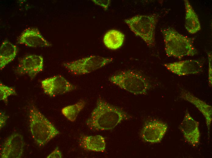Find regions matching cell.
<instances>
[{"label": "cell", "instance_id": "1", "mask_svg": "<svg viewBox=\"0 0 212 158\" xmlns=\"http://www.w3.org/2000/svg\"><path fill=\"white\" fill-rule=\"evenodd\" d=\"M129 118L128 114L122 109L99 98L86 123L92 130H109L115 128L122 121Z\"/></svg>", "mask_w": 212, "mask_h": 158}, {"label": "cell", "instance_id": "2", "mask_svg": "<svg viewBox=\"0 0 212 158\" xmlns=\"http://www.w3.org/2000/svg\"><path fill=\"white\" fill-rule=\"evenodd\" d=\"M161 31L168 57L181 59L185 56H193L197 54L191 38L180 34L172 28L164 29Z\"/></svg>", "mask_w": 212, "mask_h": 158}, {"label": "cell", "instance_id": "3", "mask_svg": "<svg viewBox=\"0 0 212 158\" xmlns=\"http://www.w3.org/2000/svg\"><path fill=\"white\" fill-rule=\"evenodd\" d=\"M29 113L31 133L34 141L38 146H44L60 133L35 106L31 105Z\"/></svg>", "mask_w": 212, "mask_h": 158}, {"label": "cell", "instance_id": "4", "mask_svg": "<svg viewBox=\"0 0 212 158\" xmlns=\"http://www.w3.org/2000/svg\"><path fill=\"white\" fill-rule=\"evenodd\" d=\"M109 81L119 88L136 95H145L151 85L140 73L132 70H124L111 76Z\"/></svg>", "mask_w": 212, "mask_h": 158}, {"label": "cell", "instance_id": "5", "mask_svg": "<svg viewBox=\"0 0 212 158\" xmlns=\"http://www.w3.org/2000/svg\"><path fill=\"white\" fill-rule=\"evenodd\" d=\"M159 15H138L124 20L131 30L140 38L149 47L155 44V30Z\"/></svg>", "mask_w": 212, "mask_h": 158}, {"label": "cell", "instance_id": "6", "mask_svg": "<svg viewBox=\"0 0 212 158\" xmlns=\"http://www.w3.org/2000/svg\"><path fill=\"white\" fill-rule=\"evenodd\" d=\"M113 60L112 58L92 55L64 62L62 65L72 74L80 75L93 72L111 63Z\"/></svg>", "mask_w": 212, "mask_h": 158}, {"label": "cell", "instance_id": "7", "mask_svg": "<svg viewBox=\"0 0 212 158\" xmlns=\"http://www.w3.org/2000/svg\"><path fill=\"white\" fill-rule=\"evenodd\" d=\"M44 92L50 97H55L72 91L76 88L63 76L58 75L45 79L41 81Z\"/></svg>", "mask_w": 212, "mask_h": 158}, {"label": "cell", "instance_id": "8", "mask_svg": "<svg viewBox=\"0 0 212 158\" xmlns=\"http://www.w3.org/2000/svg\"><path fill=\"white\" fill-rule=\"evenodd\" d=\"M43 67L44 60L42 56L29 55L20 60L15 72L19 74H26L33 78L43 70Z\"/></svg>", "mask_w": 212, "mask_h": 158}, {"label": "cell", "instance_id": "9", "mask_svg": "<svg viewBox=\"0 0 212 158\" xmlns=\"http://www.w3.org/2000/svg\"><path fill=\"white\" fill-rule=\"evenodd\" d=\"M199 125V122L195 120L189 112L186 111L179 128L186 141L193 147L197 146L200 143Z\"/></svg>", "mask_w": 212, "mask_h": 158}, {"label": "cell", "instance_id": "10", "mask_svg": "<svg viewBox=\"0 0 212 158\" xmlns=\"http://www.w3.org/2000/svg\"><path fill=\"white\" fill-rule=\"evenodd\" d=\"M168 128L167 124L160 121L154 120L145 124L140 135L145 142L151 143L160 142L165 135Z\"/></svg>", "mask_w": 212, "mask_h": 158}, {"label": "cell", "instance_id": "11", "mask_svg": "<svg viewBox=\"0 0 212 158\" xmlns=\"http://www.w3.org/2000/svg\"><path fill=\"white\" fill-rule=\"evenodd\" d=\"M24 141L21 134L14 133L5 141L0 152L1 158H20L23 153Z\"/></svg>", "mask_w": 212, "mask_h": 158}, {"label": "cell", "instance_id": "12", "mask_svg": "<svg viewBox=\"0 0 212 158\" xmlns=\"http://www.w3.org/2000/svg\"><path fill=\"white\" fill-rule=\"evenodd\" d=\"M166 69L179 76L196 74L202 71L203 63L199 60H188L164 64Z\"/></svg>", "mask_w": 212, "mask_h": 158}, {"label": "cell", "instance_id": "13", "mask_svg": "<svg viewBox=\"0 0 212 158\" xmlns=\"http://www.w3.org/2000/svg\"><path fill=\"white\" fill-rule=\"evenodd\" d=\"M17 43L30 47H46L51 44L42 36L37 28H28L21 34L17 40Z\"/></svg>", "mask_w": 212, "mask_h": 158}, {"label": "cell", "instance_id": "14", "mask_svg": "<svg viewBox=\"0 0 212 158\" xmlns=\"http://www.w3.org/2000/svg\"><path fill=\"white\" fill-rule=\"evenodd\" d=\"M180 97L193 105L203 115L205 119L208 132L209 133L212 120V106L184 89L181 91Z\"/></svg>", "mask_w": 212, "mask_h": 158}, {"label": "cell", "instance_id": "15", "mask_svg": "<svg viewBox=\"0 0 212 158\" xmlns=\"http://www.w3.org/2000/svg\"><path fill=\"white\" fill-rule=\"evenodd\" d=\"M79 145L85 150L96 152H103L106 148L105 139L100 135L82 136L80 139Z\"/></svg>", "mask_w": 212, "mask_h": 158}, {"label": "cell", "instance_id": "16", "mask_svg": "<svg viewBox=\"0 0 212 158\" xmlns=\"http://www.w3.org/2000/svg\"><path fill=\"white\" fill-rule=\"evenodd\" d=\"M185 9V27L187 31L194 34L201 29L198 17L189 1L184 0Z\"/></svg>", "mask_w": 212, "mask_h": 158}, {"label": "cell", "instance_id": "17", "mask_svg": "<svg viewBox=\"0 0 212 158\" xmlns=\"http://www.w3.org/2000/svg\"><path fill=\"white\" fill-rule=\"evenodd\" d=\"M17 46L7 40L2 43L0 48V68L2 70L12 61L17 55Z\"/></svg>", "mask_w": 212, "mask_h": 158}, {"label": "cell", "instance_id": "18", "mask_svg": "<svg viewBox=\"0 0 212 158\" xmlns=\"http://www.w3.org/2000/svg\"><path fill=\"white\" fill-rule=\"evenodd\" d=\"M125 35L121 32L115 29H111L107 32L104 36L103 42L108 49L116 50L123 45Z\"/></svg>", "mask_w": 212, "mask_h": 158}, {"label": "cell", "instance_id": "19", "mask_svg": "<svg viewBox=\"0 0 212 158\" xmlns=\"http://www.w3.org/2000/svg\"><path fill=\"white\" fill-rule=\"evenodd\" d=\"M86 102L83 100H80L74 104L68 105L63 108L62 114L68 120L74 121L79 113L84 107Z\"/></svg>", "mask_w": 212, "mask_h": 158}, {"label": "cell", "instance_id": "20", "mask_svg": "<svg viewBox=\"0 0 212 158\" xmlns=\"http://www.w3.org/2000/svg\"><path fill=\"white\" fill-rule=\"evenodd\" d=\"M17 93L14 88L8 86L0 82V100L5 103L8 102V97L12 95H16Z\"/></svg>", "mask_w": 212, "mask_h": 158}, {"label": "cell", "instance_id": "21", "mask_svg": "<svg viewBox=\"0 0 212 158\" xmlns=\"http://www.w3.org/2000/svg\"><path fill=\"white\" fill-rule=\"evenodd\" d=\"M208 59L209 65H208V81L209 84L210 86H212V55L211 53H208Z\"/></svg>", "mask_w": 212, "mask_h": 158}, {"label": "cell", "instance_id": "22", "mask_svg": "<svg viewBox=\"0 0 212 158\" xmlns=\"http://www.w3.org/2000/svg\"><path fill=\"white\" fill-rule=\"evenodd\" d=\"M95 4L102 7L105 10L108 9L111 2V1L93 0H92Z\"/></svg>", "mask_w": 212, "mask_h": 158}, {"label": "cell", "instance_id": "23", "mask_svg": "<svg viewBox=\"0 0 212 158\" xmlns=\"http://www.w3.org/2000/svg\"><path fill=\"white\" fill-rule=\"evenodd\" d=\"M62 157V153L58 147H57L47 157V158H61Z\"/></svg>", "mask_w": 212, "mask_h": 158}, {"label": "cell", "instance_id": "24", "mask_svg": "<svg viewBox=\"0 0 212 158\" xmlns=\"http://www.w3.org/2000/svg\"><path fill=\"white\" fill-rule=\"evenodd\" d=\"M8 117L2 112L0 113V129L5 125Z\"/></svg>", "mask_w": 212, "mask_h": 158}]
</instances>
